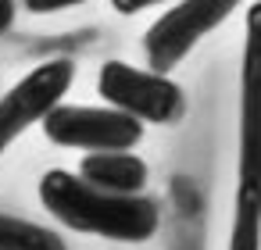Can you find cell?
<instances>
[{"label": "cell", "mask_w": 261, "mask_h": 250, "mask_svg": "<svg viewBox=\"0 0 261 250\" xmlns=\"http://www.w3.org/2000/svg\"><path fill=\"white\" fill-rule=\"evenodd\" d=\"M43 207L75 232H93L118 243H143L158 232V204L143 193H111L86 179L50 168L40 179Z\"/></svg>", "instance_id": "cell-1"}, {"label": "cell", "mask_w": 261, "mask_h": 250, "mask_svg": "<svg viewBox=\"0 0 261 250\" xmlns=\"http://www.w3.org/2000/svg\"><path fill=\"white\" fill-rule=\"evenodd\" d=\"M243 0H179L143 33V58L150 72L168 75L207 33H215Z\"/></svg>", "instance_id": "cell-2"}, {"label": "cell", "mask_w": 261, "mask_h": 250, "mask_svg": "<svg viewBox=\"0 0 261 250\" xmlns=\"http://www.w3.org/2000/svg\"><path fill=\"white\" fill-rule=\"evenodd\" d=\"M97 93L125 111L129 118L136 122H150V125H175L186 111V100H182V90L161 75V72H143V68H133L125 61H108L100 68V79H97Z\"/></svg>", "instance_id": "cell-3"}, {"label": "cell", "mask_w": 261, "mask_h": 250, "mask_svg": "<svg viewBox=\"0 0 261 250\" xmlns=\"http://www.w3.org/2000/svg\"><path fill=\"white\" fill-rule=\"evenodd\" d=\"M43 136L58 147L79 150H133L143 140V122L129 118L118 107H79V104H54L43 118Z\"/></svg>", "instance_id": "cell-4"}, {"label": "cell", "mask_w": 261, "mask_h": 250, "mask_svg": "<svg viewBox=\"0 0 261 250\" xmlns=\"http://www.w3.org/2000/svg\"><path fill=\"white\" fill-rule=\"evenodd\" d=\"M72 79H75V65L68 58H54L33 68L0 97V154L72 90Z\"/></svg>", "instance_id": "cell-5"}, {"label": "cell", "mask_w": 261, "mask_h": 250, "mask_svg": "<svg viewBox=\"0 0 261 250\" xmlns=\"http://www.w3.org/2000/svg\"><path fill=\"white\" fill-rule=\"evenodd\" d=\"M90 186L111 189V193H143L147 186V161H140L129 150H90L75 172Z\"/></svg>", "instance_id": "cell-6"}, {"label": "cell", "mask_w": 261, "mask_h": 250, "mask_svg": "<svg viewBox=\"0 0 261 250\" xmlns=\"http://www.w3.org/2000/svg\"><path fill=\"white\" fill-rule=\"evenodd\" d=\"M257 246H261V200H257V182L250 175V125H247L243 129V175H240V193H236L229 250H257Z\"/></svg>", "instance_id": "cell-7"}, {"label": "cell", "mask_w": 261, "mask_h": 250, "mask_svg": "<svg viewBox=\"0 0 261 250\" xmlns=\"http://www.w3.org/2000/svg\"><path fill=\"white\" fill-rule=\"evenodd\" d=\"M0 250H68V246L54 229L0 211Z\"/></svg>", "instance_id": "cell-8"}, {"label": "cell", "mask_w": 261, "mask_h": 250, "mask_svg": "<svg viewBox=\"0 0 261 250\" xmlns=\"http://www.w3.org/2000/svg\"><path fill=\"white\" fill-rule=\"evenodd\" d=\"M25 11L33 15H54V11H68V8H79L86 4V0H22Z\"/></svg>", "instance_id": "cell-9"}, {"label": "cell", "mask_w": 261, "mask_h": 250, "mask_svg": "<svg viewBox=\"0 0 261 250\" xmlns=\"http://www.w3.org/2000/svg\"><path fill=\"white\" fill-rule=\"evenodd\" d=\"M154 4H165V0H111V8L118 15H140V11H147Z\"/></svg>", "instance_id": "cell-10"}, {"label": "cell", "mask_w": 261, "mask_h": 250, "mask_svg": "<svg viewBox=\"0 0 261 250\" xmlns=\"http://www.w3.org/2000/svg\"><path fill=\"white\" fill-rule=\"evenodd\" d=\"M15 25V0H0V36Z\"/></svg>", "instance_id": "cell-11"}]
</instances>
